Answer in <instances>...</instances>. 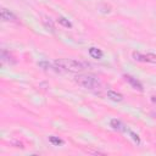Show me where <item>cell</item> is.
Listing matches in <instances>:
<instances>
[{"label":"cell","instance_id":"6da1fadb","mask_svg":"<svg viewBox=\"0 0 156 156\" xmlns=\"http://www.w3.org/2000/svg\"><path fill=\"white\" fill-rule=\"evenodd\" d=\"M54 65L56 68L65 69L68 72H82L85 69V67L82 62L73 60V58H58L54 62Z\"/></svg>","mask_w":156,"mask_h":156},{"label":"cell","instance_id":"7a4b0ae2","mask_svg":"<svg viewBox=\"0 0 156 156\" xmlns=\"http://www.w3.org/2000/svg\"><path fill=\"white\" fill-rule=\"evenodd\" d=\"M74 80L78 85L89 90H95L100 87V83L93 76H88V74H78L74 77Z\"/></svg>","mask_w":156,"mask_h":156},{"label":"cell","instance_id":"3957f363","mask_svg":"<svg viewBox=\"0 0 156 156\" xmlns=\"http://www.w3.org/2000/svg\"><path fill=\"white\" fill-rule=\"evenodd\" d=\"M133 58L138 62H149V63H156V55L155 54H140L138 51H134L132 54Z\"/></svg>","mask_w":156,"mask_h":156},{"label":"cell","instance_id":"277c9868","mask_svg":"<svg viewBox=\"0 0 156 156\" xmlns=\"http://www.w3.org/2000/svg\"><path fill=\"white\" fill-rule=\"evenodd\" d=\"M1 20L5 21V22H13V23H18V18L15 13H12L10 10L2 7L1 9Z\"/></svg>","mask_w":156,"mask_h":156},{"label":"cell","instance_id":"5b68a950","mask_svg":"<svg viewBox=\"0 0 156 156\" xmlns=\"http://www.w3.org/2000/svg\"><path fill=\"white\" fill-rule=\"evenodd\" d=\"M124 79H126L134 89H136V90H139V91H143V90H144L143 84H141L136 78H134V77H132V76H129V74H124Z\"/></svg>","mask_w":156,"mask_h":156},{"label":"cell","instance_id":"8992f818","mask_svg":"<svg viewBox=\"0 0 156 156\" xmlns=\"http://www.w3.org/2000/svg\"><path fill=\"white\" fill-rule=\"evenodd\" d=\"M110 124H111V127H112L115 130H118V132H127L126 126H124V124H123V123H122L119 119L113 118V119H111Z\"/></svg>","mask_w":156,"mask_h":156},{"label":"cell","instance_id":"52a82bcc","mask_svg":"<svg viewBox=\"0 0 156 156\" xmlns=\"http://www.w3.org/2000/svg\"><path fill=\"white\" fill-rule=\"evenodd\" d=\"M107 98L111 99L112 101H116V102H119L123 100V95L117 93V91H113V90H107Z\"/></svg>","mask_w":156,"mask_h":156},{"label":"cell","instance_id":"ba28073f","mask_svg":"<svg viewBox=\"0 0 156 156\" xmlns=\"http://www.w3.org/2000/svg\"><path fill=\"white\" fill-rule=\"evenodd\" d=\"M89 55L93 57V58H96V60H100V58H102V56H104V52L100 50V49H98V48H90L89 49Z\"/></svg>","mask_w":156,"mask_h":156},{"label":"cell","instance_id":"9c48e42d","mask_svg":"<svg viewBox=\"0 0 156 156\" xmlns=\"http://www.w3.org/2000/svg\"><path fill=\"white\" fill-rule=\"evenodd\" d=\"M43 24H44V27H45L48 30H50L51 33H55V26H54L51 18H49V17H43Z\"/></svg>","mask_w":156,"mask_h":156},{"label":"cell","instance_id":"30bf717a","mask_svg":"<svg viewBox=\"0 0 156 156\" xmlns=\"http://www.w3.org/2000/svg\"><path fill=\"white\" fill-rule=\"evenodd\" d=\"M57 22H58L61 26L66 27V28H72V23H71L67 18H65V17H62V16H60V17L57 18Z\"/></svg>","mask_w":156,"mask_h":156},{"label":"cell","instance_id":"8fae6325","mask_svg":"<svg viewBox=\"0 0 156 156\" xmlns=\"http://www.w3.org/2000/svg\"><path fill=\"white\" fill-rule=\"evenodd\" d=\"M49 141H50L52 145H56V146L63 144V140L60 139L58 136H55V135H50V136H49Z\"/></svg>","mask_w":156,"mask_h":156},{"label":"cell","instance_id":"7c38bea8","mask_svg":"<svg viewBox=\"0 0 156 156\" xmlns=\"http://www.w3.org/2000/svg\"><path fill=\"white\" fill-rule=\"evenodd\" d=\"M128 133L132 135V138H133V140L136 143V144H140V139H139V136L135 134V133H133V132H130V130H128Z\"/></svg>","mask_w":156,"mask_h":156},{"label":"cell","instance_id":"4fadbf2b","mask_svg":"<svg viewBox=\"0 0 156 156\" xmlns=\"http://www.w3.org/2000/svg\"><path fill=\"white\" fill-rule=\"evenodd\" d=\"M38 65H39L40 67H43L44 69H50V68H51V65H50L49 62H39Z\"/></svg>","mask_w":156,"mask_h":156},{"label":"cell","instance_id":"5bb4252c","mask_svg":"<svg viewBox=\"0 0 156 156\" xmlns=\"http://www.w3.org/2000/svg\"><path fill=\"white\" fill-rule=\"evenodd\" d=\"M151 101H152L154 104H156V95H154V96H151Z\"/></svg>","mask_w":156,"mask_h":156}]
</instances>
